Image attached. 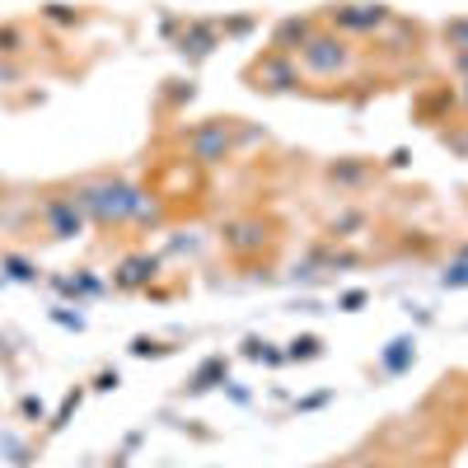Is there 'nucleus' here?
Here are the masks:
<instances>
[{"label":"nucleus","instance_id":"1","mask_svg":"<svg viewBox=\"0 0 468 468\" xmlns=\"http://www.w3.org/2000/svg\"><path fill=\"white\" fill-rule=\"evenodd\" d=\"M80 207L99 220V225H122L136 207H141V192L127 187L122 178H99L80 187Z\"/></svg>","mask_w":468,"mask_h":468},{"label":"nucleus","instance_id":"6","mask_svg":"<svg viewBox=\"0 0 468 468\" xmlns=\"http://www.w3.org/2000/svg\"><path fill=\"white\" fill-rule=\"evenodd\" d=\"M145 267H154V262H145V258H132V262L122 267V277H117V282H122V286H141V282H145Z\"/></svg>","mask_w":468,"mask_h":468},{"label":"nucleus","instance_id":"3","mask_svg":"<svg viewBox=\"0 0 468 468\" xmlns=\"http://www.w3.org/2000/svg\"><path fill=\"white\" fill-rule=\"evenodd\" d=\"M80 197H52L48 202V229L57 234V239H70V234H80Z\"/></svg>","mask_w":468,"mask_h":468},{"label":"nucleus","instance_id":"2","mask_svg":"<svg viewBox=\"0 0 468 468\" xmlns=\"http://www.w3.org/2000/svg\"><path fill=\"white\" fill-rule=\"evenodd\" d=\"M300 52H304V66L314 70V75H333V70H346L351 66V52H346L342 37H309Z\"/></svg>","mask_w":468,"mask_h":468},{"label":"nucleus","instance_id":"5","mask_svg":"<svg viewBox=\"0 0 468 468\" xmlns=\"http://www.w3.org/2000/svg\"><path fill=\"white\" fill-rule=\"evenodd\" d=\"M220 145H225V132H220V127H207L202 136H192V154H197L202 165L216 160V150H220Z\"/></svg>","mask_w":468,"mask_h":468},{"label":"nucleus","instance_id":"8","mask_svg":"<svg viewBox=\"0 0 468 468\" xmlns=\"http://www.w3.org/2000/svg\"><path fill=\"white\" fill-rule=\"evenodd\" d=\"M445 37H450V43H454V48H468V19H459V24H450V28H445Z\"/></svg>","mask_w":468,"mask_h":468},{"label":"nucleus","instance_id":"4","mask_svg":"<svg viewBox=\"0 0 468 468\" xmlns=\"http://www.w3.org/2000/svg\"><path fill=\"white\" fill-rule=\"evenodd\" d=\"M388 19L384 5H333V24L342 28H379Z\"/></svg>","mask_w":468,"mask_h":468},{"label":"nucleus","instance_id":"7","mask_svg":"<svg viewBox=\"0 0 468 468\" xmlns=\"http://www.w3.org/2000/svg\"><path fill=\"white\" fill-rule=\"evenodd\" d=\"M19 43H24L19 28H0V52H19Z\"/></svg>","mask_w":468,"mask_h":468}]
</instances>
